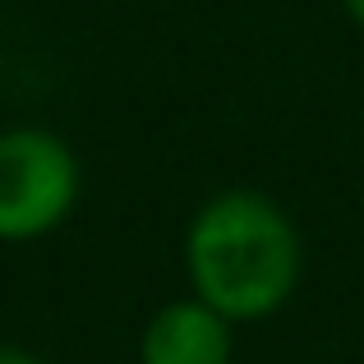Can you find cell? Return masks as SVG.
<instances>
[{
  "label": "cell",
  "mask_w": 364,
  "mask_h": 364,
  "mask_svg": "<svg viewBox=\"0 0 364 364\" xmlns=\"http://www.w3.org/2000/svg\"><path fill=\"white\" fill-rule=\"evenodd\" d=\"M83 198V166L70 139L46 124L0 129V245H33L60 231Z\"/></svg>",
  "instance_id": "obj_2"
},
{
  "label": "cell",
  "mask_w": 364,
  "mask_h": 364,
  "mask_svg": "<svg viewBox=\"0 0 364 364\" xmlns=\"http://www.w3.org/2000/svg\"><path fill=\"white\" fill-rule=\"evenodd\" d=\"M341 9H346V18L364 33V0H341Z\"/></svg>",
  "instance_id": "obj_5"
},
{
  "label": "cell",
  "mask_w": 364,
  "mask_h": 364,
  "mask_svg": "<svg viewBox=\"0 0 364 364\" xmlns=\"http://www.w3.org/2000/svg\"><path fill=\"white\" fill-rule=\"evenodd\" d=\"M189 291L240 328L282 314L304 282V235L263 189H222L185 226Z\"/></svg>",
  "instance_id": "obj_1"
},
{
  "label": "cell",
  "mask_w": 364,
  "mask_h": 364,
  "mask_svg": "<svg viewBox=\"0 0 364 364\" xmlns=\"http://www.w3.org/2000/svg\"><path fill=\"white\" fill-rule=\"evenodd\" d=\"M0 364H51V360H42L37 350H28V346H9V341H0Z\"/></svg>",
  "instance_id": "obj_4"
},
{
  "label": "cell",
  "mask_w": 364,
  "mask_h": 364,
  "mask_svg": "<svg viewBox=\"0 0 364 364\" xmlns=\"http://www.w3.org/2000/svg\"><path fill=\"white\" fill-rule=\"evenodd\" d=\"M134 355H139V364H231L235 323L189 291L148 314Z\"/></svg>",
  "instance_id": "obj_3"
}]
</instances>
